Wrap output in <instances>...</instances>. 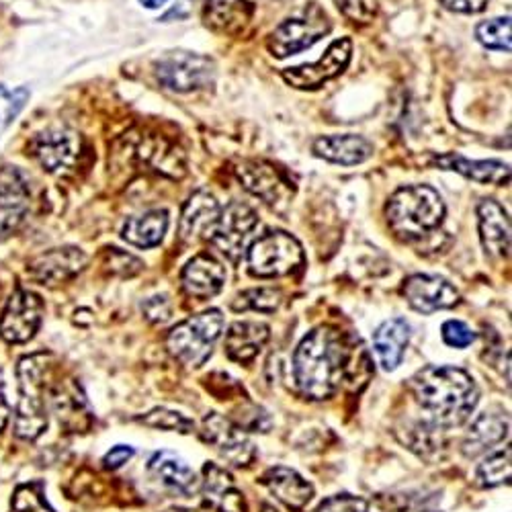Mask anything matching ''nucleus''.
Listing matches in <instances>:
<instances>
[{
    "label": "nucleus",
    "instance_id": "obj_35",
    "mask_svg": "<svg viewBox=\"0 0 512 512\" xmlns=\"http://www.w3.org/2000/svg\"><path fill=\"white\" fill-rule=\"evenodd\" d=\"M142 424L152 426V429L160 431H179V433H191L195 429V422L181 412L175 410H166V408H156L148 412L146 416L140 418Z\"/></svg>",
    "mask_w": 512,
    "mask_h": 512
},
{
    "label": "nucleus",
    "instance_id": "obj_36",
    "mask_svg": "<svg viewBox=\"0 0 512 512\" xmlns=\"http://www.w3.org/2000/svg\"><path fill=\"white\" fill-rule=\"evenodd\" d=\"M27 99H29L27 87L9 91L7 87L0 84V134H3L7 127L17 119V115L23 111Z\"/></svg>",
    "mask_w": 512,
    "mask_h": 512
},
{
    "label": "nucleus",
    "instance_id": "obj_34",
    "mask_svg": "<svg viewBox=\"0 0 512 512\" xmlns=\"http://www.w3.org/2000/svg\"><path fill=\"white\" fill-rule=\"evenodd\" d=\"M476 37L480 44L488 50L498 52H510V17H496L490 21H484L476 29Z\"/></svg>",
    "mask_w": 512,
    "mask_h": 512
},
{
    "label": "nucleus",
    "instance_id": "obj_21",
    "mask_svg": "<svg viewBox=\"0 0 512 512\" xmlns=\"http://www.w3.org/2000/svg\"><path fill=\"white\" fill-rule=\"evenodd\" d=\"M478 222L482 246L490 256L504 259L510 250V220L504 207L492 199L478 205Z\"/></svg>",
    "mask_w": 512,
    "mask_h": 512
},
{
    "label": "nucleus",
    "instance_id": "obj_10",
    "mask_svg": "<svg viewBox=\"0 0 512 512\" xmlns=\"http://www.w3.org/2000/svg\"><path fill=\"white\" fill-rule=\"evenodd\" d=\"M44 302L41 297L27 289H17L0 316V338L9 345H23L31 340L41 324Z\"/></svg>",
    "mask_w": 512,
    "mask_h": 512
},
{
    "label": "nucleus",
    "instance_id": "obj_15",
    "mask_svg": "<svg viewBox=\"0 0 512 512\" xmlns=\"http://www.w3.org/2000/svg\"><path fill=\"white\" fill-rule=\"evenodd\" d=\"M84 265H87V254L76 246L52 248L48 252L37 254L27 265V275L39 285H60L76 277Z\"/></svg>",
    "mask_w": 512,
    "mask_h": 512
},
{
    "label": "nucleus",
    "instance_id": "obj_43",
    "mask_svg": "<svg viewBox=\"0 0 512 512\" xmlns=\"http://www.w3.org/2000/svg\"><path fill=\"white\" fill-rule=\"evenodd\" d=\"M441 5L453 13L476 15L488 7V0H441Z\"/></svg>",
    "mask_w": 512,
    "mask_h": 512
},
{
    "label": "nucleus",
    "instance_id": "obj_40",
    "mask_svg": "<svg viewBox=\"0 0 512 512\" xmlns=\"http://www.w3.org/2000/svg\"><path fill=\"white\" fill-rule=\"evenodd\" d=\"M334 3L355 23H369L377 13V0H334Z\"/></svg>",
    "mask_w": 512,
    "mask_h": 512
},
{
    "label": "nucleus",
    "instance_id": "obj_6",
    "mask_svg": "<svg viewBox=\"0 0 512 512\" xmlns=\"http://www.w3.org/2000/svg\"><path fill=\"white\" fill-rule=\"evenodd\" d=\"M248 271L259 279L285 277L304 263V248L287 232H267L246 252Z\"/></svg>",
    "mask_w": 512,
    "mask_h": 512
},
{
    "label": "nucleus",
    "instance_id": "obj_31",
    "mask_svg": "<svg viewBox=\"0 0 512 512\" xmlns=\"http://www.w3.org/2000/svg\"><path fill=\"white\" fill-rule=\"evenodd\" d=\"M252 7L246 0H207L205 23L218 31H236L250 19Z\"/></svg>",
    "mask_w": 512,
    "mask_h": 512
},
{
    "label": "nucleus",
    "instance_id": "obj_42",
    "mask_svg": "<svg viewBox=\"0 0 512 512\" xmlns=\"http://www.w3.org/2000/svg\"><path fill=\"white\" fill-rule=\"evenodd\" d=\"M150 322H166L170 318V302L166 295H154L142 306Z\"/></svg>",
    "mask_w": 512,
    "mask_h": 512
},
{
    "label": "nucleus",
    "instance_id": "obj_17",
    "mask_svg": "<svg viewBox=\"0 0 512 512\" xmlns=\"http://www.w3.org/2000/svg\"><path fill=\"white\" fill-rule=\"evenodd\" d=\"M220 203L207 191H197L183 207L179 236L185 244L209 240L220 220Z\"/></svg>",
    "mask_w": 512,
    "mask_h": 512
},
{
    "label": "nucleus",
    "instance_id": "obj_8",
    "mask_svg": "<svg viewBox=\"0 0 512 512\" xmlns=\"http://www.w3.org/2000/svg\"><path fill=\"white\" fill-rule=\"evenodd\" d=\"M156 76L170 91L191 93L209 87L216 76V66L195 52H168L156 62Z\"/></svg>",
    "mask_w": 512,
    "mask_h": 512
},
{
    "label": "nucleus",
    "instance_id": "obj_32",
    "mask_svg": "<svg viewBox=\"0 0 512 512\" xmlns=\"http://www.w3.org/2000/svg\"><path fill=\"white\" fill-rule=\"evenodd\" d=\"M281 304H283V293L279 289H275V287H256V289L242 291L232 302V308L236 312L254 310V312H263V314H273V312L279 310Z\"/></svg>",
    "mask_w": 512,
    "mask_h": 512
},
{
    "label": "nucleus",
    "instance_id": "obj_23",
    "mask_svg": "<svg viewBox=\"0 0 512 512\" xmlns=\"http://www.w3.org/2000/svg\"><path fill=\"white\" fill-rule=\"evenodd\" d=\"M261 482L277 500H281L291 510H302L314 496L312 484L297 472H293V469L283 465L271 467L269 472H265Z\"/></svg>",
    "mask_w": 512,
    "mask_h": 512
},
{
    "label": "nucleus",
    "instance_id": "obj_9",
    "mask_svg": "<svg viewBox=\"0 0 512 512\" xmlns=\"http://www.w3.org/2000/svg\"><path fill=\"white\" fill-rule=\"evenodd\" d=\"M353 44L351 39H338L326 50V54L314 62L283 70V80L293 89L300 91H314L320 89L324 82L343 74L351 62Z\"/></svg>",
    "mask_w": 512,
    "mask_h": 512
},
{
    "label": "nucleus",
    "instance_id": "obj_5",
    "mask_svg": "<svg viewBox=\"0 0 512 512\" xmlns=\"http://www.w3.org/2000/svg\"><path fill=\"white\" fill-rule=\"evenodd\" d=\"M224 316L220 310L197 314L168 332L166 347L177 361L187 367H201L211 357L222 336Z\"/></svg>",
    "mask_w": 512,
    "mask_h": 512
},
{
    "label": "nucleus",
    "instance_id": "obj_18",
    "mask_svg": "<svg viewBox=\"0 0 512 512\" xmlns=\"http://www.w3.org/2000/svg\"><path fill=\"white\" fill-rule=\"evenodd\" d=\"M226 277V267L216 259V256L197 254L183 269L181 283L187 295L203 302L222 291Z\"/></svg>",
    "mask_w": 512,
    "mask_h": 512
},
{
    "label": "nucleus",
    "instance_id": "obj_25",
    "mask_svg": "<svg viewBox=\"0 0 512 512\" xmlns=\"http://www.w3.org/2000/svg\"><path fill=\"white\" fill-rule=\"evenodd\" d=\"M269 340V326L254 320L234 322L226 334V353L236 363H250Z\"/></svg>",
    "mask_w": 512,
    "mask_h": 512
},
{
    "label": "nucleus",
    "instance_id": "obj_13",
    "mask_svg": "<svg viewBox=\"0 0 512 512\" xmlns=\"http://www.w3.org/2000/svg\"><path fill=\"white\" fill-rule=\"evenodd\" d=\"M29 181L17 166L0 168V240L13 236L29 213Z\"/></svg>",
    "mask_w": 512,
    "mask_h": 512
},
{
    "label": "nucleus",
    "instance_id": "obj_28",
    "mask_svg": "<svg viewBox=\"0 0 512 512\" xmlns=\"http://www.w3.org/2000/svg\"><path fill=\"white\" fill-rule=\"evenodd\" d=\"M508 435V416L502 412H484L476 418L463 441V453L476 457L486 449H492Z\"/></svg>",
    "mask_w": 512,
    "mask_h": 512
},
{
    "label": "nucleus",
    "instance_id": "obj_12",
    "mask_svg": "<svg viewBox=\"0 0 512 512\" xmlns=\"http://www.w3.org/2000/svg\"><path fill=\"white\" fill-rule=\"evenodd\" d=\"M201 437L216 449L228 463L236 467H246L252 463L256 451L242 426L232 422L230 418L211 412L201 426Z\"/></svg>",
    "mask_w": 512,
    "mask_h": 512
},
{
    "label": "nucleus",
    "instance_id": "obj_47",
    "mask_svg": "<svg viewBox=\"0 0 512 512\" xmlns=\"http://www.w3.org/2000/svg\"><path fill=\"white\" fill-rule=\"evenodd\" d=\"M166 512H199V510H191V508H168Z\"/></svg>",
    "mask_w": 512,
    "mask_h": 512
},
{
    "label": "nucleus",
    "instance_id": "obj_38",
    "mask_svg": "<svg viewBox=\"0 0 512 512\" xmlns=\"http://www.w3.org/2000/svg\"><path fill=\"white\" fill-rule=\"evenodd\" d=\"M105 267H109L111 273L121 275V277H132L142 271V263L136 259V256L121 252L119 248H107V261Z\"/></svg>",
    "mask_w": 512,
    "mask_h": 512
},
{
    "label": "nucleus",
    "instance_id": "obj_11",
    "mask_svg": "<svg viewBox=\"0 0 512 512\" xmlns=\"http://www.w3.org/2000/svg\"><path fill=\"white\" fill-rule=\"evenodd\" d=\"M259 226L256 211L240 201L230 203L222 213L216 230H213L209 242L216 246L230 261H238L246 250V242L254 228Z\"/></svg>",
    "mask_w": 512,
    "mask_h": 512
},
{
    "label": "nucleus",
    "instance_id": "obj_14",
    "mask_svg": "<svg viewBox=\"0 0 512 512\" xmlns=\"http://www.w3.org/2000/svg\"><path fill=\"white\" fill-rule=\"evenodd\" d=\"M234 173L248 193L271 207L287 201L293 193L291 183L281 175V170L265 160H242L236 164Z\"/></svg>",
    "mask_w": 512,
    "mask_h": 512
},
{
    "label": "nucleus",
    "instance_id": "obj_29",
    "mask_svg": "<svg viewBox=\"0 0 512 512\" xmlns=\"http://www.w3.org/2000/svg\"><path fill=\"white\" fill-rule=\"evenodd\" d=\"M52 406L60 418V422L72 431H82L91 424V412L87 408V400L82 394H78L76 383L66 381L58 383V386L50 392Z\"/></svg>",
    "mask_w": 512,
    "mask_h": 512
},
{
    "label": "nucleus",
    "instance_id": "obj_20",
    "mask_svg": "<svg viewBox=\"0 0 512 512\" xmlns=\"http://www.w3.org/2000/svg\"><path fill=\"white\" fill-rule=\"evenodd\" d=\"M201 486L207 504L218 512H246L244 496L236 488L232 476L218 463H205Z\"/></svg>",
    "mask_w": 512,
    "mask_h": 512
},
{
    "label": "nucleus",
    "instance_id": "obj_37",
    "mask_svg": "<svg viewBox=\"0 0 512 512\" xmlns=\"http://www.w3.org/2000/svg\"><path fill=\"white\" fill-rule=\"evenodd\" d=\"M13 512H54V508L41 492V484H25L13 496Z\"/></svg>",
    "mask_w": 512,
    "mask_h": 512
},
{
    "label": "nucleus",
    "instance_id": "obj_41",
    "mask_svg": "<svg viewBox=\"0 0 512 512\" xmlns=\"http://www.w3.org/2000/svg\"><path fill=\"white\" fill-rule=\"evenodd\" d=\"M316 512H369V504L359 496L338 494L326 498Z\"/></svg>",
    "mask_w": 512,
    "mask_h": 512
},
{
    "label": "nucleus",
    "instance_id": "obj_1",
    "mask_svg": "<svg viewBox=\"0 0 512 512\" xmlns=\"http://www.w3.org/2000/svg\"><path fill=\"white\" fill-rule=\"evenodd\" d=\"M351 349L345 334L332 326H318L293 355L295 386L310 400H328L345 379Z\"/></svg>",
    "mask_w": 512,
    "mask_h": 512
},
{
    "label": "nucleus",
    "instance_id": "obj_26",
    "mask_svg": "<svg viewBox=\"0 0 512 512\" xmlns=\"http://www.w3.org/2000/svg\"><path fill=\"white\" fill-rule=\"evenodd\" d=\"M410 343V324L402 318L383 322L373 334V349L377 353L379 365L386 371H394L404 357Z\"/></svg>",
    "mask_w": 512,
    "mask_h": 512
},
{
    "label": "nucleus",
    "instance_id": "obj_39",
    "mask_svg": "<svg viewBox=\"0 0 512 512\" xmlns=\"http://www.w3.org/2000/svg\"><path fill=\"white\" fill-rule=\"evenodd\" d=\"M441 332H443L445 345H449L453 349H465L476 340V332L469 328L465 322H459V320L445 322Z\"/></svg>",
    "mask_w": 512,
    "mask_h": 512
},
{
    "label": "nucleus",
    "instance_id": "obj_7",
    "mask_svg": "<svg viewBox=\"0 0 512 512\" xmlns=\"http://www.w3.org/2000/svg\"><path fill=\"white\" fill-rule=\"evenodd\" d=\"M328 31V15L318 5H310V9H306L304 15L287 19L279 25L271 33L267 48L275 58H287L312 48Z\"/></svg>",
    "mask_w": 512,
    "mask_h": 512
},
{
    "label": "nucleus",
    "instance_id": "obj_2",
    "mask_svg": "<svg viewBox=\"0 0 512 512\" xmlns=\"http://www.w3.org/2000/svg\"><path fill=\"white\" fill-rule=\"evenodd\" d=\"M410 388L422 410L429 412L435 424L459 426L474 412L480 392L474 377L451 365H429L420 369Z\"/></svg>",
    "mask_w": 512,
    "mask_h": 512
},
{
    "label": "nucleus",
    "instance_id": "obj_46",
    "mask_svg": "<svg viewBox=\"0 0 512 512\" xmlns=\"http://www.w3.org/2000/svg\"><path fill=\"white\" fill-rule=\"evenodd\" d=\"M140 3H142L146 9H158V7H162L164 3H168V0H140Z\"/></svg>",
    "mask_w": 512,
    "mask_h": 512
},
{
    "label": "nucleus",
    "instance_id": "obj_24",
    "mask_svg": "<svg viewBox=\"0 0 512 512\" xmlns=\"http://www.w3.org/2000/svg\"><path fill=\"white\" fill-rule=\"evenodd\" d=\"M435 166L443 170H453L476 183H490V185H506L510 181V166L500 160H467L459 154H443L435 156Z\"/></svg>",
    "mask_w": 512,
    "mask_h": 512
},
{
    "label": "nucleus",
    "instance_id": "obj_44",
    "mask_svg": "<svg viewBox=\"0 0 512 512\" xmlns=\"http://www.w3.org/2000/svg\"><path fill=\"white\" fill-rule=\"evenodd\" d=\"M134 457V447H130V445H117V447H113L107 455H105V459H103V463H105V467H109V469H117V467H121L123 463H127Z\"/></svg>",
    "mask_w": 512,
    "mask_h": 512
},
{
    "label": "nucleus",
    "instance_id": "obj_22",
    "mask_svg": "<svg viewBox=\"0 0 512 512\" xmlns=\"http://www.w3.org/2000/svg\"><path fill=\"white\" fill-rule=\"evenodd\" d=\"M150 474L158 484H162L166 490L175 494H191L197 490V476L191 469V465L170 451L156 453L148 463Z\"/></svg>",
    "mask_w": 512,
    "mask_h": 512
},
{
    "label": "nucleus",
    "instance_id": "obj_4",
    "mask_svg": "<svg viewBox=\"0 0 512 512\" xmlns=\"http://www.w3.org/2000/svg\"><path fill=\"white\" fill-rule=\"evenodd\" d=\"M390 230L402 240L422 238L441 226L445 205L441 195L426 185L396 191L386 209Z\"/></svg>",
    "mask_w": 512,
    "mask_h": 512
},
{
    "label": "nucleus",
    "instance_id": "obj_16",
    "mask_svg": "<svg viewBox=\"0 0 512 512\" xmlns=\"http://www.w3.org/2000/svg\"><path fill=\"white\" fill-rule=\"evenodd\" d=\"M402 293L408 304L420 314L449 310L459 304V291L443 277L412 275L404 281Z\"/></svg>",
    "mask_w": 512,
    "mask_h": 512
},
{
    "label": "nucleus",
    "instance_id": "obj_33",
    "mask_svg": "<svg viewBox=\"0 0 512 512\" xmlns=\"http://www.w3.org/2000/svg\"><path fill=\"white\" fill-rule=\"evenodd\" d=\"M510 447L492 453L484 463L478 467V480L484 488H496L502 484H508L510 480Z\"/></svg>",
    "mask_w": 512,
    "mask_h": 512
},
{
    "label": "nucleus",
    "instance_id": "obj_30",
    "mask_svg": "<svg viewBox=\"0 0 512 512\" xmlns=\"http://www.w3.org/2000/svg\"><path fill=\"white\" fill-rule=\"evenodd\" d=\"M168 228V213L154 209L144 216L130 218L123 226V240L138 248H154L162 242Z\"/></svg>",
    "mask_w": 512,
    "mask_h": 512
},
{
    "label": "nucleus",
    "instance_id": "obj_19",
    "mask_svg": "<svg viewBox=\"0 0 512 512\" xmlns=\"http://www.w3.org/2000/svg\"><path fill=\"white\" fill-rule=\"evenodd\" d=\"M78 148L80 144L76 136L62 130L39 134L29 144L31 156L50 173H62V170L72 166L78 156Z\"/></svg>",
    "mask_w": 512,
    "mask_h": 512
},
{
    "label": "nucleus",
    "instance_id": "obj_3",
    "mask_svg": "<svg viewBox=\"0 0 512 512\" xmlns=\"http://www.w3.org/2000/svg\"><path fill=\"white\" fill-rule=\"evenodd\" d=\"M52 353H33L23 357L17 367L21 400L15 414V435L25 441H35L48 426L46 388L52 373Z\"/></svg>",
    "mask_w": 512,
    "mask_h": 512
},
{
    "label": "nucleus",
    "instance_id": "obj_27",
    "mask_svg": "<svg viewBox=\"0 0 512 512\" xmlns=\"http://www.w3.org/2000/svg\"><path fill=\"white\" fill-rule=\"evenodd\" d=\"M312 150L318 158H324L334 164H343V166L361 164L373 154L371 142L361 136H353V134L318 138L314 142Z\"/></svg>",
    "mask_w": 512,
    "mask_h": 512
},
{
    "label": "nucleus",
    "instance_id": "obj_45",
    "mask_svg": "<svg viewBox=\"0 0 512 512\" xmlns=\"http://www.w3.org/2000/svg\"><path fill=\"white\" fill-rule=\"evenodd\" d=\"M9 414H11V408H9V402L5 398V381H3V375H0V431H3L7 426Z\"/></svg>",
    "mask_w": 512,
    "mask_h": 512
}]
</instances>
